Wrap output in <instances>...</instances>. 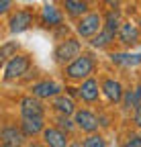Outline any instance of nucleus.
<instances>
[{
	"label": "nucleus",
	"instance_id": "obj_1",
	"mask_svg": "<svg viewBox=\"0 0 141 147\" xmlns=\"http://www.w3.org/2000/svg\"><path fill=\"white\" fill-rule=\"evenodd\" d=\"M96 69V59L92 53H82L78 59H74L69 65L63 67V76L69 82H86L88 78H92V74Z\"/></svg>",
	"mask_w": 141,
	"mask_h": 147
},
{
	"label": "nucleus",
	"instance_id": "obj_2",
	"mask_svg": "<svg viewBox=\"0 0 141 147\" xmlns=\"http://www.w3.org/2000/svg\"><path fill=\"white\" fill-rule=\"evenodd\" d=\"M82 53H84L82 51V43L76 39V37H67V39H63V41L57 43V47L53 49V57H55L57 63H61L65 67V65L72 63L74 59H78Z\"/></svg>",
	"mask_w": 141,
	"mask_h": 147
},
{
	"label": "nucleus",
	"instance_id": "obj_3",
	"mask_svg": "<svg viewBox=\"0 0 141 147\" xmlns=\"http://www.w3.org/2000/svg\"><path fill=\"white\" fill-rule=\"evenodd\" d=\"M102 27H104V14L92 10V12H88L86 16H82L76 23V33L82 37V39H90L92 41L102 31Z\"/></svg>",
	"mask_w": 141,
	"mask_h": 147
},
{
	"label": "nucleus",
	"instance_id": "obj_4",
	"mask_svg": "<svg viewBox=\"0 0 141 147\" xmlns=\"http://www.w3.org/2000/svg\"><path fill=\"white\" fill-rule=\"evenodd\" d=\"M29 67H31V55H27V53L14 55L10 61L4 63V82H10V80L25 76L29 71Z\"/></svg>",
	"mask_w": 141,
	"mask_h": 147
},
{
	"label": "nucleus",
	"instance_id": "obj_5",
	"mask_svg": "<svg viewBox=\"0 0 141 147\" xmlns=\"http://www.w3.org/2000/svg\"><path fill=\"white\" fill-rule=\"evenodd\" d=\"M19 113H21V119H43L45 117V104H43V100L29 94V96L21 98Z\"/></svg>",
	"mask_w": 141,
	"mask_h": 147
},
{
	"label": "nucleus",
	"instance_id": "obj_6",
	"mask_svg": "<svg viewBox=\"0 0 141 147\" xmlns=\"http://www.w3.org/2000/svg\"><path fill=\"white\" fill-rule=\"evenodd\" d=\"M31 94L39 100H47V98H57L61 94V86L53 80H39L31 86Z\"/></svg>",
	"mask_w": 141,
	"mask_h": 147
},
{
	"label": "nucleus",
	"instance_id": "obj_7",
	"mask_svg": "<svg viewBox=\"0 0 141 147\" xmlns=\"http://www.w3.org/2000/svg\"><path fill=\"white\" fill-rule=\"evenodd\" d=\"M33 21H35L33 10L31 8H21V10H16V12L10 14V18H8V31L10 33H23V31H27L33 25Z\"/></svg>",
	"mask_w": 141,
	"mask_h": 147
},
{
	"label": "nucleus",
	"instance_id": "obj_8",
	"mask_svg": "<svg viewBox=\"0 0 141 147\" xmlns=\"http://www.w3.org/2000/svg\"><path fill=\"white\" fill-rule=\"evenodd\" d=\"M74 121H76V127L80 129V131L88 133V135H92L98 131V117L92 113V110H88V108H78V113L74 115Z\"/></svg>",
	"mask_w": 141,
	"mask_h": 147
},
{
	"label": "nucleus",
	"instance_id": "obj_9",
	"mask_svg": "<svg viewBox=\"0 0 141 147\" xmlns=\"http://www.w3.org/2000/svg\"><path fill=\"white\" fill-rule=\"evenodd\" d=\"M100 88H102V94L107 96L109 102H115V104H121L123 102V96H125V88L123 84L115 78H104L100 82Z\"/></svg>",
	"mask_w": 141,
	"mask_h": 147
},
{
	"label": "nucleus",
	"instance_id": "obj_10",
	"mask_svg": "<svg viewBox=\"0 0 141 147\" xmlns=\"http://www.w3.org/2000/svg\"><path fill=\"white\" fill-rule=\"evenodd\" d=\"M39 23L47 29L51 27H61L63 23V14H61V8H57L55 4H45L39 12Z\"/></svg>",
	"mask_w": 141,
	"mask_h": 147
},
{
	"label": "nucleus",
	"instance_id": "obj_11",
	"mask_svg": "<svg viewBox=\"0 0 141 147\" xmlns=\"http://www.w3.org/2000/svg\"><path fill=\"white\" fill-rule=\"evenodd\" d=\"M117 39L125 45V47H135L137 43H141V31H139V27H137L135 23L125 21V23H123V27H121V31H119V37H117Z\"/></svg>",
	"mask_w": 141,
	"mask_h": 147
},
{
	"label": "nucleus",
	"instance_id": "obj_12",
	"mask_svg": "<svg viewBox=\"0 0 141 147\" xmlns=\"http://www.w3.org/2000/svg\"><path fill=\"white\" fill-rule=\"evenodd\" d=\"M0 139H2V143L12 145V147H25L27 145V137L23 135L21 127H16V125H4L2 131H0Z\"/></svg>",
	"mask_w": 141,
	"mask_h": 147
},
{
	"label": "nucleus",
	"instance_id": "obj_13",
	"mask_svg": "<svg viewBox=\"0 0 141 147\" xmlns=\"http://www.w3.org/2000/svg\"><path fill=\"white\" fill-rule=\"evenodd\" d=\"M100 94H102V88H100V84H98L96 78H88L86 82L80 84V98L84 102L92 104V102H96L100 98Z\"/></svg>",
	"mask_w": 141,
	"mask_h": 147
},
{
	"label": "nucleus",
	"instance_id": "obj_14",
	"mask_svg": "<svg viewBox=\"0 0 141 147\" xmlns=\"http://www.w3.org/2000/svg\"><path fill=\"white\" fill-rule=\"evenodd\" d=\"M43 143L47 147H69V141L67 135L63 131H59L57 127H47L43 131Z\"/></svg>",
	"mask_w": 141,
	"mask_h": 147
},
{
	"label": "nucleus",
	"instance_id": "obj_15",
	"mask_svg": "<svg viewBox=\"0 0 141 147\" xmlns=\"http://www.w3.org/2000/svg\"><path fill=\"white\" fill-rule=\"evenodd\" d=\"M51 106H53V110L57 115H61V117H72V115L78 113L76 102L69 98L67 94H59L57 98H53V100H51Z\"/></svg>",
	"mask_w": 141,
	"mask_h": 147
},
{
	"label": "nucleus",
	"instance_id": "obj_16",
	"mask_svg": "<svg viewBox=\"0 0 141 147\" xmlns=\"http://www.w3.org/2000/svg\"><path fill=\"white\" fill-rule=\"evenodd\" d=\"M61 6H63V10H65L67 16L78 18V21H80L82 16H86L88 12H90V4L84 2V0H65Z\"/></svg>",
	"mask_w": 141,
	"mask_h": 147
},
{
	"label": "nucleus",
	"instance_id": "obj_17",
	"mask_svg": "<svg viewBox=\"0 0 141 147\" xmlns=\"http://www.w3.org/2000/svg\"><path fill=\"white\" fill-rule=\"evenodd\" d=\"M19 127H21V131H23V135L25 137H35V135H43V131H45V119H21V123H19Z\"/></svg>",
	"mask_w": 141,
	"mask_h": 147
},
{
	"label": "nucleus",
	"instance_id": "obj_18",
	"mask_svg": "<svg viewBox=\"0 0 141 147\" xmlns=\"http://www.w3.org/2000/svg\"><path fill=\"white\" fill-rule=\"evenodd\" d=\"M121 27H123V21H121V10H119V8H109L107 12H104V27H102V29L119 37Z\"/></svg>",
	"mask_w": 141,
	"mask_h": 147
},
{
	"label": "nucleus",
	"instance_id": "obj_19",
	"mask_svg": "<svg viewBox=\"0 0 141 147\" xmlns=\"http://www.w3.org/2000/svg\"><path fill=\"white\" fill-rule=\"evenodd\" d=\"M115 37H117V35H113V33H109V31L102 29L90 43H92V47H96V49H104V47H109V45L115 41Z\"/></svg>",
	"mask_w": 141,
	"mask_h": 147
},
{
	"label": "nucleus",
	"instance_id": "obj_20",
	"mask_svg": "<svg viewBox=\"0 0 141 147\" xmlns=\"http://www.w3.org/2000/svg\"><path fill=\"white\" fill-rule=\"evenodd\" d=\"M53 123H55L53 127H57L59 131H63L65 135H69V133L74 131V129H78V127H76V121H74L72 117H61V115H57Z\"/></svg>",
	"mask_w": 141,
	"mask_h": 147
},
{
	"label": "nucleus",
	"instance_id": "obj_21",
	"mask_svg": "<svg viewBox=\"0 0 141 147\" xmlns=\"http://www.w3.org/2000/svg\"><path fill=\"white\" fill-rule=\"evenodd\" d=\"M16 51H19V43H16V41L4 43V45H2V49H0V57H2V59H4V63H6V61H10V59L14 57V55H19Z\"/></svg>",
	"mask_w": 141,
	"mask_h": 147
},
{
	"label": "nucleus",
	"instance_id": "obj_22",
	"mask_svg": "<svg viewBox=\"0 0 141 147\" xmlns=\"http://www.w3.org/2000/svg\"><path fill=\"white\" fill-rule=\"evenodd\" d=\"M82 143H84V147H107V139H104L100 133H92V135H88Z\"/></svg>",
	"mask_w": 141,
	"mask_h": 147
},
{
	"label": "nucleus",
	"instance_id": "obj_23",
	"mask_svg": "<svg viewBox=\"0 0 141 147\" xmlns=\"http://www.w3.org/2000/svg\"><path fill=\"white\" fill-rule=\"evenodd\" d=\"M123 108H125V110H135L137 108V102H135V90L133 88H129V90H125V96H123Z\"/></svg>",
	"mask_w": 141,
	"mask_h": 147
},
{
	"label": "nucleus",
	"instance_id": "obj_24",
	"mask_svg": "<svg viewBox=\"0 0 141 147\" xmlns=\"http://www.w3.org/2000/svg\"><path fill=\"white\" fill-rule=\"evenodd\" d=\"M121 147H141V135H133V137H129Z\"/></svg>",
	"mask_w": 141,
	"mask_h": 147
},
{
	"label": "nucleus",
	"instance_id": "obj_25",
	"mask_svg": "<svg viewBox=\"0 0 141 147\" xmlns=\"http://www.w3.org/2000/svg\"><path fill=\"white\" fill-rule=\"evenodd\" d=\"M65 90H67V96L72 98V100H74V98H80V88H72V86H67Z\"/></svg>",
	"mask_w": 141,
	"mask_h": 147
},
{
	"label": "nucleus",
	"instance_id": "obj_26",
	"mask_svg": "<svg viewBox=\"0 0 141 147\" xmlns=\"http://www.w3.org/2000/svg\"><path fill=\"white\" fill-rule=\"evenodd\" d=\"M10 6H12V2H10V0H2V2H0V14H6Z\"/></svg>",
	"mask_w": 141,
	"mask_h": 147
},
{
	"label": "nucleus",
	"instance_id": "obj_27",
	"mask_svg": "<svg viewBox=\"0 0 141 147\" xmlns=\"http://www.w3.org/2000/svg\"><path fill=\"white\" fill-rule=\"evenodd\" d=\"M133 121H135V125L141 129V106H137L135 108V115H133Z\"/></svg>",
	"mask_w": 141,
	"mask_h": 147
},
{
	"label": "nucleus",
	"instance_id": "obj_28",
	"mask_svg": "<svg viewBox=\"0 0 141 147\" xmlns=\"http://www.w3.org/2000/svg\"><path fill=\"white\" fill-rule=\"evenodd\" d=\"M133 90H135V102H137V106H141V84L135 86Z\"/></svg>",
	"mask_w": 141,
	"mask_h": 147
},
{
	"label": "nucleus",
	"instance_id": "obj_29",
	"mask_svg": "<svg viewBox=\"0 0 141 147\" xmlns=\"http://www.w3.org/2000/svg\"><path fill=\"white\" fill-rule=\"evenodd\" d=\"M25 147H47L45 143H39V141H27Z\"/></svg>",
	"mask_w": 141,
	"mask_h": 147
},
{
	"label": "nucleus",
	"instance_id": "obj_30",
	"mask_svg": "<svg viewBox=\"0 0 141 147\" xmlns=\"http://www.w3.org/2000/svg\"><path fill=\"white\" fill-rule=\"evenodd\" d=\"M69 147H84V143H82V141H72V143H69Z\"/></svg>",
	"mask_w": 141,
	"mask_h": 147
},
{
	"label": "nucleus",
	"instance_id": "obj_31",
	"mask_svg": "<svg viewBox=\"0 0 141 147\" xmlns=\"http://www.w3.org/2000/svg\"><path fill=\"white\" fill-rule=\"evenodd\" d=\"M0 147H12V145H6V143H2V145H0Z\"/></svg>",
	"mask_w": 141,
	"mask_h": 147
},
{
	"label": "nucleus",
	"instance_id": "obj_32",
	"mask_svg": "<svg viewBox=\"0 0 141 147\" xmlns=\"http://www.w3.org/2000/svg\"><path fill=\"white\" fill-rule=\"evenodd\" d=\"M137 27H139V31H141V18H139V23H137Z\"/></svg>",
	"mask_w": 141,
	"mask_h": 147
}]
</instances>
